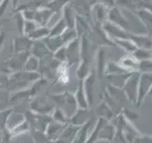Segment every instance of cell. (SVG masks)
Wrapping results in <instances>:
<instances>
[{"label":"cell","mask_w":152,"mask_h":143,"mask_svg":"<svg viewBox=\"0 0 152 143\" xmlns=\"http://www.w3.org/2000/svg\"><path fill=\"white\" fill-rule=\"evenodd\" d=\"M31 109L32 112L40 114H48L54 111V106L46 97H37L32 100L31 104Z\"/></svg>","instance_id":"obj_1"},{"label":"cell","mask_w":152,"mask_h":143,"mask_svg":"<svg viewBox=\"0 0 152 143\" xmlns=\"http://www.w3.org/2000/svg\"><path fill=\"white\" fill-rule=\"evenodd\" d=\"M33 42L28 37H17L14 39V52L18 54V52H28L31 49V46Z\"/></svg>","instance_id":"obj_2"},{"label":"cell","mask_w":152,"mask_h":143,"mask_svg":"<svg viewBox=\"0 0 152 143\" xmlns=\"http://www.w3.org/2000/svg\"><path fill=\"white\" fill-rule=\"evenodd\" d=\"M31 52H32V55L36 56L38 59H42L43 57L49 54V50L46 47V44L40 40H36L35 42H33L31 47Z\"/></svg>","instance_id":"obj_3"},{"label":"cell","mask_w":152,"mask_h":143,"mask_svg":"<svg viewBox=\"0 0 152 143\" xmlns=\"http://www.w3.org/2000/svg\"><path fill=\"white\" fill-rule=\"evenodd\" d=\"M25 120H26L25 116H24L23 114H17V113H12L8 118L6 127H7V129H9V131H11L13 128H15L16 126H18L19 124H21Z\"/></svg>","instance_id":"obj_4"},{"label":"cell","mask_w":152,"mask_h":143,"mask_svg":"<svg viewBox=\"0 0 152 143\" xmlns=\"http://www.w3.org/2000/svg\"><path fill=\"white\" fill-rule=\"evenodd\" d=\"M39 59L34 55H30L25 62L24 65V70L25 72H30V73H36L37 70L39 69Z\"/></svg>","instance_id":"obj_5"},{"label":"cell","mask_w":152,"mask_h":143,"mask_svg":"<svg viewBox=\"0 0 152 143\" xmlns=\"http://www.w3.org/2000/svg\"><path fill=\"white\" fill-rule=\"evenodd\" d=\"M50 33V31L45 26L38 27L34 32H32L31 33L28 35V37L31 40H40L41 38H46L47 36H49Z\"/></svg>","instance_id":"obj_6"},{"label":"cell","mask_w":152,"mask_h":143,"mask_svg":"<svg viewBox=\"0 0 152 143\" xmlns=\"http://www.w3.org/2000/svg\"><path fill=\"white\" fill-rule=\"evenodd\" d=\"M30 127L31 126H30V124H28V122L25 120L21 124H19L18 126H16L15 128H13L12 130H11L10 132H11V133L13 136H21L30 130Z\"/></svg>","instance_id":"obj_7"},{"label":"cell","mask_w":152,"mask_h":143,"mask_svg":"<svg viewBox=\"0 0 152 143\" xmlns=\"http://www.w3.org/2000/svg\"><path fill=\"white\" fill-rule=\"evenodd\" d=\"M39 27V25L33 20H26L25 26H24V33L28 35L32 32H34L36 29Z\"/></svg>","instance_id":"obj_8"},{"label":"cell","mask_w":152,"mask_h":143,"mask_svg":"<svg viewBox=\"0 0 152 143\" xmlns=\"http://www.w3.org/2000/svg\"><path fill=\"white\" fill-rule=\"evenodd\" d=\"M52 117H53L55 122H58V123H64L66 121V118L65 112L61 109H55L53 111Z\"/></svg>","instance_id":"obj_9"},{"label":"cell","mask_w":152,"mask_h":143,"mask_svg":"<svg viewBox=\"0 0 152 143\" xmlns=\"http://www.w3.org/2000/svg\"><path fill=\"white\" fill-rule=\"evenodd\" d=\"M12 113V110H7L0 113V126L1 127H6L7 126V121L10 116V114Z\"/></svg>","instance_id":"obj_10"},{"label":"cell","mask_w":152,"mask_h":143,"mask_svg":"<svg viewBox=\"0 0 152 143\" xmlns=\"http://www.w3.org/2000/svg\"><path fill=\"white\" fill-rule=\"evenodd\" d=\"M25 18H24L23 14L21 13H19L16 16V25L17 28L20 32L24 33V26H25Z\"/></svg>","instance_id":"obj_11"},{"label":"cell","mask_w":152,"mask_h":143,"mask_svg":"<svg viewBox=\"0 0 152 143\" xmlns=\"http://www.w3.org/2000/svg\"><path fill=\"white\" fill-rule=\"evenodd\" d=\"M76 99H77V101L78 103H83L86 102V98H85V95H84V92H83V90L82 89H79L78 91V94H76Z\"/></svg>","instance_id":"obj_12"},{"label":"cell","mask_w":152,"mask_h":143,"mask_svg":"<svg viewBox=\"0 0 152 143\" xmlns=\"http://www.w3.org/2000/svg\"><path fill=\"white\" fill-rule=\"evenodd\" d=\"M4 40H5V35L3 32H0V50H1L3 47Z\"/></svg>","instance_id":"obj_13"},{"label":"cell","mask_w":152,"mask_h":143,"mask_svg":"<svg viewBox=\"0 0 152 143\" xmlns=\"http://www.w3.org/2000/svg\"><path fill=\"white\" fill-rule=\"evenodd\" d=\"M18 1H19V0H13V6H14V7H15L16 5H17Z\"/></svg>","instance_id":"obj_14"}]
</instances>
